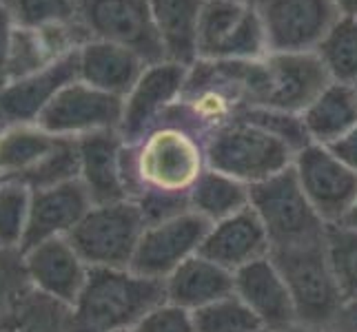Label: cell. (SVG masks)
<instances>
[{"instance_id":"1","label":"cell","mask_w":357,"mask_h":332,"mask_svg":"<svg viewBox=\"0 0 357 332\" xmlns=\"http://www.w3.org/2000/svg\"><path fill=\"white\" fill-rule=\"evenodd\" d=\"M125 180L129 200L144 195L189 198L208 168L206 138L182 116L178 102L135 142H125Z\"/></svg>"},{"instance_id":"2","label":"cell","mask_w":357,"mask_h":332,"mask_svg":"<svg viewBox=\"0 0 357 332\" xmlns=\"http://www.w3.org/2000/svg\"><path fill=\"white\" fill-rule=\"evenodd\" d=\"M218 67L246 109L264 106L302 116L333 82L317 54H266L257 60L218 63Z\"/></svg>"},{"instance_id":"3","label":"cell","mask_w":357,"mask_h":332,"mask_svg":"<svg viewBox=\"0 0 357 332\" xmlns=\"http://www.w3.org/2000/svg\"><path fill=\"white\" fill-rule=\"evenodd\" d=\"M165 299V281L131 268H91L80 297L69 308V332L133 330Z\"/></svg>"},{"instance_id":"4","label":"cell","mask_w":357,"mask_h":332,"mask_svg":"<svg viewBox=\"0 0 357 332\" xmlns=\"http://www.w3.org/2000/svg\"><path fill=\"white\" fill-rule=\"evenodd\" d=\"M271 260L289 286L298 326L333 330L349 303L331 264L326 235L291 248L271 251Z\"/></svg>"},{"instance_id":"5","label":"cell","mask_w":357,"mask_h":332,"mask_svg":"<svg viewBox=\"0 0 357 332\" xmlns=\"http://www.w3.org/2000/svg\"><path fill=\"white\" fill-rule=\"evenodd\" d=\"M295 151L255 122L238 116L206 140L208 168L244 184H260L293 166Z\"/></svg>"},{"instance_id":"6","label":"cell","mask_w":357,"mask_h":332,"mask_svg":"<svg viewBox=\"0 0 357 332\" xmlns=\"http://www.w3.org/2000/svg\"><path fill=\"white\" fill-rule=\"evenodd\" d=\"M146 219L133 200L96 204L73 228L69 242L89 268H131Z\"/></svg>"},{"instance_id":"7","label":"cell","mask_w":357,"mask_h":332,"mask_svg":"<svg viewBox=\"0 0 357 332\" xmlns=\"http://www.w3.org/2000/svg\"><path fill=\"white\" fill-rule=\"evenodd\" d=\"M251 208L268 235L271 251L322 239L328 226L313 211L293 166L251 187Z\"/></svg>"},{"instance_id":"8","label":"cell","mask_w":357,"mask_h":332,"mask_svg":"<svg viewBox=\"0 0 357 332\" xmlns=\"http://www.w3.org/2000/svg\"><path fill=\"white\" fill-rule=\"evenodd\" d=\"M268 54L255 3L206 0L198 31V60L229 63L257 60Z\"/></svg>"},{"instance_id":"9","label":"cell","mask_w":357,"mask_h":332,"mask_svg":"<svg viewBox=\"0 0 357 332\" xmlns=\"http://www.w3.org/2000/svg\"><path fill=\"white\" fill-rule=\"evenodd\" d=\"M76 9L89 38L127 47L146 65L167 60L149 0H76Z\"/></svg>"},{"instance_id":"10","label":"cell","mask_w":357,"mask_h":332,"mask_svg":"<svg viewBox=\"0 0 357 332\" xmlns=\"http://www.w3.org/2000/svg\"><path fill=\"white\" fill-rule=\"evenodd\" d=\"M268 54H315L342 18L333 0H255Z\"/></svg>"},{"instance_id":"11","label":"cell","mask_w":357,"mask_h":332,"mask_svg":"<svg viewBox=\"0 0 357 332\" xmlns=\"http://www.w3.org/2000/svg\"><path fill=\"white\" fill-rule=\"evenodd\" d=\"M293 171L313 211L326 226H337L357 200V173L331 153L328 146L309 144L293 159Z\"/></svg>"},{"instance_id":"12","label":"cell","mask_w":357,"mask_h":332,"mask_svg":"<svg viewBox=\"0 0 357 332\" xmlns=\"http://www.w3.org/2000/svg\"><path fill=\"white\" fill-rule=\"evenodd\" d=\"M125 100L76 80L56 95L38 125L56 138H84L91 133L118 131Z\"/></svg>"},{"instance_id":"13","label":"cell","mask_w":357,"mask_h":332,"mask_svg":"<svg viewBox=\"0 0 357 332\" xmlns=\"http://www.w3.org/2000/svg\"><path fill=\"white\" fill-rule=\"evenodd\" d=\"M208 226L211 224L193 211L149 224L135 251L131 270L165 281L180 264L200 253Z\"/></svg>"},{"instance_id":"14","label":"cell","mask_w":357,"mask_h":332,"mask_svg":"<svg viewBox=\"0 0 357 332\" xmlns=\"http://www.w3.org/2000/svg\"><path fill=\"white\" fill-rule=\"evenodd\" d=\"M78 80V49L45 67L0 84V120L9 125H38L47 106L67 84Z\"/></svg>"},{"instance_id":"15","label":"cell","mask_w":357,"mask_h":332,"mask_svg":"<svg viewBox=\"0 0 357 332\" xmlns=\"http://www.w3.org/2000/svg\"><path fill=\"white\" fill-rule=\"evenodd\" d=\"M189 69L191 67L171 63V60L146 65L133 89L125 95L122 122L118 129L122 140L127 144L135 142L180 100Z\"/></svg>"},{"instance_id":"16","label":"cell","mask_w":357,"mask_h":332,"mask_svg":"<svg viewBox=\"0 0 357 332\" xmlns=\"http://www.w3.org/2000/svg\"><path fill=\"white\" fill-rule=\"evenodd\" d=\"M31 290L71 308L89 279L91 268L73 248L69 237L49 239L22 251Z\"/></svg>"},{"instance_id":"17","label":"cell","mask_w":357,"mask_h":332,"mask_svg":"<svg viewBox=\"0 0 357 332\" xmlns=\"http://www.w3.org/2000/svg\"><path fill=\"white\" fill-rule=\"evenodd\" d=\"M233 292L249 306V310L257 317L266 332H284L298 326L289 286L271 255L240 268L236 273Z\"/></svg>"},{"instance_id":"18","label":"cell","mask_w":357,"mask_h":332,"mask_svg":"<svg viewBox=\"0 0 357 332\" xmlns=\"http://www.w3.org/2000/svg\"><path fill=\"white\" fill-rule=\"evenodd\" d=\"M80 184L96 204L129 200L125 180V140L120 131H102L78 138Z\"/></svg>"},{"instance_id":"19","label":"cell","mask_w":357,"mask_h":332,"mask_svg":"<svg viewBox=\"0 0 357 332\" xmlns=\"http://www.w3.org/2000/svg\"><path fill=\"white\" fill-rule=\"evenodd\" d=\"M91 206L93 202L80 180L60 184V187L31 191L24 248L49 239L69 237L73 228L82 221V217L89 213Z\"/></svg>"},{"instance_id":"20","label":"cell","mask_w":357,"mask_h":332,"mask_svg":"<svg viewBox=\"0 0 357 332\" xmlns=\"http://www.w3.org/2000/svg\"><path fill=\"white\" fill-rule=\"evenodd\" d=\"M200 253L231 273H238L240 268L268 257L271 242L260 217L249 206L208 226Z\"/></svg>"},{"instance_id":"21","label":"cell","mask_w":357,"mask_h":332,"mask_svg":"<svg viewBox=\"0 0 357 332\" xmlns=\"http://www.w3.org/2000/svg\"><path fill=\"white\" fill-rule=\"evenodd\" d=\"M144 69L146 63L138 54L116 42L89 38L78 47V80L122 100Z\"/></svg>"},{"instance_id":"22","label":"cell","mask_w":357,"mask_h":332,"mask_svg":"<svg viewBox=\"0 0 357 332\" xmlns=\"http://www.w3.org/2000/svg\"><path fill=\"white\" fill-rule=\"evenodd\" d=\"M233 290H236V273L211 262L202 253L180 264L165 279L167 301L191 313L233 294Z\"/></svg>"},{"instance_id":"23","label":"cell","mask_w":357,"mask_h":332,"mask_svg":"<svg viewBox=\"0 0 357 332\" xmlns=\"http://www.w3.org/2000/svg\"><path fill=\"white\" fill-rule=\"evenodd\" d=\"M206 0H149L155 29L171 63H198V31Z\"/></svg>"},{"instance_id":"24","label":"cell","mask_w":357,"mask_h":332,"mask_svg":"<svg viewBox=\"0 0 357 332\" xmlns=\"http://www.w3.org/2000/svg\"><path fill=\"white\" fill-rule=\"evenodd\" d=\"M313 144L331 146L357 127V84L331 82L302 113Z\"/></svg>"},{"instance_id":"25","label":"cell","mask_w":357,"mask_h":332,"mask_svg":"<svg viewBox=\"0 0 357 332\" xmlns=\"http://www.w3.org/2000/svg\"><path fill=\"white\" fill-rule=\"evenodd\" d=\"M189 204L193 213L215 224L251 206V187L215 168H206L189 193Z\"/></svg>"},{"instance_id":"26","label":"cell","mask_w":357,"mask_h":332,"mask_svg":"<svg viewBox=\"0 0 357 332\" xmlns=\"http://www.w3.org/2000/svg\"><path fill=\"white\" fill-rule=\"evenodd\" d=\"M56 135L40 125H9L0 135V175L20 180L52 151Z\"/></svg>"},{"instance_id":"27","label":"cell","mask_w":357,"mask_h":332,"mask_svg":"<svg viewBox=\"0 0 357 332\" xmlns=\"http://www.w3.org/2000/svg\"><path fill=\"white\" fill-rule=\"evenodd\" d=\"M315 54L333 82L357 84V18L342 16Z\"/></svg>"},{"instance_id":"28","label":"cell","mask_w":357,"mask_h":332,"mask_svg":"<svg viewBox=\"0 0 357 332\" xmlns=\"http://www.w3.org/2000/svg\"><path fill=\"white\" fill-rule=\"evenodd\" d=\"M0 332H69V308L31 292L0 317Z\"/></svg>"},{"instance_id":"29","label":"cell","mask_w":357,"mask_h":332,"mask_svg":"<svg viewBox=\"0 0 357 332\" xmlns=\"http://www.w3.org/2000/svg\"><path fill=\"white\" fill-rule=\"evenodd\" d=\"M78 177H80L78 138H56L52 151L18 182H22L29 191H40L49 187H60V184L67 182H76Z\"/></svg>"},{"instance_id":"30","label":"cell","mask_w":357,"mask_h":332,"mask_svg":"<svg viewBox=\"0 0 357 332\" xmlns=\"http://www.w3.org/2000/svg\"><path fill=\"white\" fill-rule=\"evenodd\" d=\"M20 29L43 31L63 24H78L76 0H0Z\"/></svg>"},{"instance_id":"31","label":"cell","mask_w":357,"mask_h":332,"mask_svg":"<svg viewBox=\"0 0 357 332\" xmlns=\"http://www.w3.org/2000/svg\"><path fill=\"white\" fill-rule=\"evenodd\" d=\"M31 191L18 180L0 184V246L3 248H24L29 224Z\"/></svg>"},{"instance_id":"32","label":"cell","mask_w":357,"mask_h":332,"mask_svg":"<svg viewBox=\"0 0 357 332\" xmlns=\"http://www.w3.org/2000/svg\"><path fill=\"white\" fill-rule=\"evenodd\" d=\"M198 332H262L264 328L236 292L193 313Z\"/></svg>"},{"instance_id":"33","label":"cell","mask_w":357,"mask_h":332,"mask_svg":"<svg viewBox=\"0 0 357 332\" xmlns=\"http://www.w3.org/2000/svg\"><path fill=\"white\" fill-rule=\"evenodd\" d=\"M326 248L347 303H357V228L328 226Z\"/></svg>"},{"instance_id":"34","label":"cell","mask_w":357,"mask_h":332,"mask_svg":"<svg viewBox=\"0 0 357 332\" xmlns=\"http://www.w3.org/2000/svg\"><path fill=\"white\" fill-rule=\"evenodd\" d=\"M238 116H244L246 120L255 122L268 133H273L278 140L284 142L289 149L295 151L298 155L302 149H306L311 142L309 133L304 129V122L300 113H289V111H280V109H264V106H249L242 109Z\"/></svg>"},{"instance_id":"35","label":"cell","mask_w":357,"mask_h":332,"mask_svg":"<svg viewBox=\"0 0 357 332\" xmlns=\"http://www.w3.org/2000/svg\"><path fill=\"white\" fill-rule=\"evenodd\" d=\"M31 292L22 251L0 246V317L14 310Z\"/></svg>"},{"instance_id":"36","label":"cell","mask_w":357,"mask_h":332,"mask_svg":"<svg viewBox=\"0 0 357 332\" xmlns=\"http://www.w3.org/2000/svg\"><path fill=\"white\" fill-rule=\"evenodd\" d=\"M133 332H198V328L191 310L165 299L133 328Z\"/></svg>"},{"instance_id":"37","label":"cell","mask_w":357,"mask_h":332,"mask_svg":"<svg viewBox=\"0 0 357 332\" xmlns=\"http://www.w3.org/2000/svg\"><path fill=\"white\" fill-rule=\"evenodd\" d=\"M16 33L18 24L11 18L9 11L0 5V84H5L9 78V67H11V56H14V45H16Z\"/></svg>"},{"instance_id":"38","label":"cell","mask_w":357,"mask_h":332,"mask_svg":"<svg viewBox=\"0 0 357 332\" xmlns=\"http://www.w3.org/2000/svg\"><path fill=\"white\" fill-rule=\"evenodd\" d=\"M328 149L340 162H344L351 171L357 173V127H353L347 135H342V138L331 144Z\"/></svg>"},{"instance_id":"39","label":"cell","mask_w":357,"mask_h":332,"mask_svg":"<svg viewBox=\"0 0 357 332\" xmlns=\"http://www.w3.org/2000/svg\"><path fill=\"white\" fill-rule=\"evenodd\" d=\"M335 332H357V303H349L347 310L342 313Z\"/></svg>"},{"instance_id":"40","label":"cell","mask_w":357,"mask_h":332,"mask_svg":"<svg viewBox=\"0 0 357 332\" xmlns=\"http://www.w3.org/2000/svg\"><path fill=\"white\" fill-rule=\"evenodd\" d=\"M333 5L342 16H351L357 18V0H333Z\"/></svg>"},{"instance_id":"41","label":"cell","mask_w":357,"mask_h":332,"mask_svg":"<svg viewBox=\"0 0 357 332\" xmlns=\"http://www.w3.org/2000/svg\"><path fill=\"white\" fill-rule=\"evenodd\" d=\"M342 226H351V228H357V200H355V204L351 206V211H349V215L344 217V221H342Z\"/></svg>"},{"instance_id":"42","label":"cell","mask_w":357,"mask_h":332,"mask_svg":"<svg viewBox=\"0 0 357 332\" xmlns=\"http://www.w3.org/2000/svg\"><path fill=\"white\" fill-rule=\"evenodd\" d=\"M284 332H335V330H319V328H306V326H293Z\"/></svg>"},{"instance_id":"43","label":"cell","mask_w":357,"mask_h":332,"mask_svg":"<svg viewBox=\"0 0 357 332\" xmlns=\"http://www.w3.org/2000/svg\"><path fill=\"white\" fill-rule=\"evenodd\" d=\"M3 131H5V122L0 120V135H3Z\"/></svg>"},{"instance_id":"44","label":"cell","mask_w":357,"mask_h":332,"mask_svg":"<svg viewBox=\"0 0 357 332\" xmlns=\"http://www.w3.org/2000/svg\"><path fill=\"white\" fill-rule=\"evenodd\" d=\"M238 3H255V0H238Z\"/></svg>"},{"instance_id":"45","label":"cell","mask_w":357,"mask_h":332,"mask_svg":"<svg viewBox=\"0 0 357 332\" xmlns=\"http://www.w3.org/2000/svg\"><path fill=\"white\" fill-rule=\"evenodd\" d=\"M3 182H5V177H3V175H0V184H3Z\"/></svg>"},{"instance_id":"46","label":"cell","mask_w":357,"mask_h":332,"mask_svg":"<svg viewBox=\"0 0 357 332\" xmlns=\"http://www.w3.org/2000/svg\"><path fill=\"white\" fill-rule=\"evenodd\" d=\"M120 332H133V330H120Z\"/></svg>"},{"instance_id":"47","label":"cell","mask_w":357,"mask_h":332,"mask_svg":"<svg viewBox=\"0 0 357 332\" xmlns=\"http://www.w3.org/2000/svg\"><path fill=\"white\" fill-rule=\"evenodd\" d=\"M262 332H266V330H262Z\"/></svg>"}]
</instances>
